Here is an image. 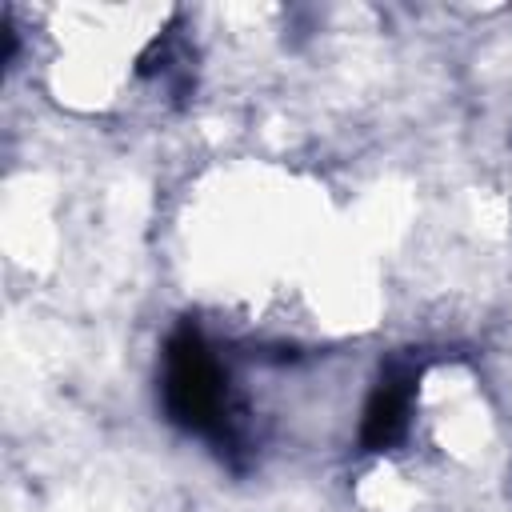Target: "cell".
<instances>
[{
	"label": "cell",
	"mask_w": 512,
	"mask_h": 512,
	"mask_svg": "<svg viewBox=\"0 0 512 512\" xmlns=\"http://www.w3.org/2000/svg\"><path fill=\"white\" fill-rule=\"evenodd\" d=\"M360 500H364L368 508H376V512H408V508L416 504V488H412L404 476H396L392 468H380L376 476L364 480Z\"/></svg>",
	"instance_id": "1"
}]
</instances>
